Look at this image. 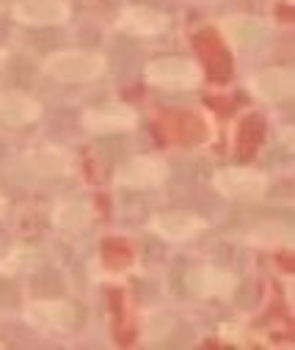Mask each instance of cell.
Segmentation results:
<instances>
[{
    "label": "cell",
    "instance_id": "cell-1",
    "mask_svg": "<svg viewBox=\"0 0 295 350\" xmlns=\"http://www.w3.org/2000/svg\"><path fill=\"white\" fill-rule=\"evenodd\" d=\"M42 69L61 83H91L105 72V58L100 53L61 50V53L47 55Z\"/></svg>",
    "mask_w": 295,
    "mask_h": 350
},
{
    "label": "cell",
    "instance_id": "cell-2",
    "mask_svg": "<svg viewBox=\"0 0 295 350\" xmlns=\"http://www.w3.org/2000/svg\"><path fill=\"white\" fill-rule=\"evenodd\" d=\"M146 83L157 85V89H168V92H185V89H196L202 83V69L190 58H179V55H166V58H155L146 64Z\"/></svg>",
    "mask_w": 295,
    "mask_h": 350
},
{
    "label": "cell",
    "instance_id": "cell-3",
    "mask_svg": "<svg viewBox=\"0 0 295 350\" xmlns=\"http://www.w3.org/2000/svg\"><path fill=\"white\" fill-rule=\"evenodd\" d=\"M213 185L224 199L232 202H259L268 193V177L246 165H229L216 171Z\"/></svg>",
    "mask_w": 295,
    "mask_h": 350
},
{
    "label": "cell",
    "instance_id": "cell-4",
    "mask_svg": "<svg viewBox=\"0 0 295 350\" xmlns=\"http://www.w3.org/2000/svg\"><path fill=\"white\" fill-rule=\"evenodd\" d=\"M168 180V163L152 154H133L116 168V183L125 188H155Z\"/></svg>",
    "mask_w": 295,
    "mask_h": 350
},
{
    "label": "cell",
    "instance_id": "cell-5",
    "mask_svg": "<svg viewBox=\"0 0 295 350\" xmlns=\"http://www.w3.org/2000/svg\"><path fill=\"white\" fill-rule=\"evenodd\" d=\"M12 17L20 25H31V28L64 25L72 17V6L69 0H17L12 6Z\"/></svg>",
    "mask_w": 295,
    "mask_h": 350
},
{
    "label": "cell",
    "instance_id": "cell-6",
    "mask_svg": "<svg viewBox=\"0 0 295 350\" xmlns=\"http://www.w3.org/2000/svg\"><path fill=\"white\" fill-rule=\"evenodd\" d=\"M23 317L31 328L44 331V334H61L69 331L77 320L75 306L66 301H34L23 309Z\"/></svg>",
    "mask_w": 295,
    "mask_h": 350
},
{
    "label": "cell",
    "instance_id": "cell-7",
    "mask_svg": "<svg viewBox=\"0 0 295 350\" xmlns=\"http://www.w3.org/2000/svg\"><path fill=\"white\" fill-rule=\"evenodd\" d=\"M185 284L196 298H229L238 287V279H235V273H229L224 268L199 265V268L188 271Z\"/></svg>",
    "mask_w": 295,
    "mask_h": 350
},
{
    "label": "cell",
    "instance_id": "cell-8",
    "mask_svg": "<svg viewBox=\"0 0 295 350\" xmlns=\"http://www.w3.org/2000/svg\"><path fill=\"white\" fill-rule=\"evenodd\" d=\"M80 122L91 135H111V133L136 130L138 116L127 105H103V108H88Z\"/></svg>",
    "mask_w": 295,
    "mask_h": 350
},
{
    "label": "cell",
    "instance_id": "cell-9",
    "mask_svg": "<svg viewBox=\"0 0 295 350\" xmlns=\"http://www.w3.org/2000/svg\"><path fill=\"white\" fill-rule=\"evenodd\" d=\"M149 226H152V232H157L168 243H185V240L199 234L207 224H205L202 215H196L190 210H168V213L152 215Z\"/></svg>",
    "mask_w": 295,
    "mask_h": 350
},
{
    "label": "cell",
    "instance_id": "cell-10",
    "mask_svg": "<svg viewBox=\"0 0 295 350\" xmlns=\"http://www.w3.org/2000/svg\"><path fill=\"white\" fill-rule=\"evenodd\" d=\"M248 89L254 92V97H259L265 103H284L292 97V89H295L292 69H284V66L262 69L248 77Z\"/></svg>",
    "mask_w": 295,
    "mask_h": 350
},
{
    "label": "cell",
    "instance_id": "cell-11",
    "mask_svg": "<svg viewBox=\"0 0 295 350\" xmlns=\"http://www.w3.org/2000/svg\"><path fill=\"white\" fill-rule=\"evenodd\" d=\"M116 28L130 36H157L168 28V14L149 9V6H127L119 14Z\"/></svg>",
    "mask_w": 295,
    "mask_h": 350
},
{
    "label": "cell",
    "instance_id": "cell-12",
    "mask_svg": "<svg viewBox=\"0 0 295 350\" xmlns=\"http://www.w3.org/2000/svg\"><path fill=\"white\" fill-rule=\"evenodd\" d=\"M42 119V105L23 92L0 94V127H25Z\"/></svg>",
    "mask_w": 295,
    "mask_h": 350
},
{
    "label": "cell",
    "instance_id": "cell-13",
    "mask_svg": "<svg viewBox=\"0 0 295 350\" xmlns=\"http://www.w3.org/2000/svg\"><path fill=\"white\" fill-rule=\"evenodd\" d=\"M25 165L34 168L42 177H64V174L72 171V154H66L64 149L53 146V144H39V146H31L25 154H23Z\"/></svg>",
    "mask_w": 295,
    "mask_h": 350
},
{
    "label": "cell",
    "instance_id": "cell-14",
    "mask_svg": "<svg viewBox=\"0 0 295 350\" xmlns=\"http://www.w3.org/2000/svg\"><path fill=\"white\" fill-rule=\"evenodd\" d=\"M224 33H227V39L238 50H246V47L259 44L268 36V25L259 23V20H254V17H229L224 23Z\"/></svg>",
    "mask_w": 295,
    "mask_h": 350
},
{
    "label": "cell",
    "instance_id": "cell-15",
    "mask_svg": "<svg viewBox=\"0 0 295 350\" xmlns=\"http://www.w3.org/2000/svg\"><path fill=\"white\" fill-rule=\"evenodd\" d=\"M91 218H94V210H91V204L83 202V199L58 202V204L53 207V224H55L58 229H72V232H77V229H86V226L91 224Z\"/></svg>",
    "mask_w": 295,
    "mask_h": 350
},
{
    "label": "cell",
    "instance_id": "cell-16",
    "mask_svg": "<svg viewBox=\"0 0 295 350\" xmlns=\"http://www.w3.org/2000/svg\"><path fill=\"white\" fill-rule=\"evenodd\" d=\"M287 240H292V232L287 229V226H281V224H276V221H262L254 232H248V243H254L257 248H279V245H284Z\"/></svg>",
    "mask_w": 295,
    "mask_h": 350
},
{
    "label": "cell",
    "instance_id": "cell-17",
    "mask_svg": "<svg viewBox=\"0 0 295 350\" xmlns=\"http://www.w3.org/2000/svg\"><path fill=\"white\" fill-rule=\"evenodd\" d=\"M6 58H9V53H6L3 47H0V66H3V64H6Z\"/></svg>",
    "mask_w": 295,
    "mask_h": 350
},
{
    "label": "cell",
    "instance_id": "cell-18",
    "mask_svg": "<svg viewBox=\"0 0 295 350\" xmlns=\"http://www.w3.org/2000/svg\"><path fill=\"white\" fill-rule=\"evenodd\" d=\"M3 210H6V202H3V196H0V215H3Z\"/></svg>",
    "mask_w": 295,
    "mask_h": 350
}]
</instances>
